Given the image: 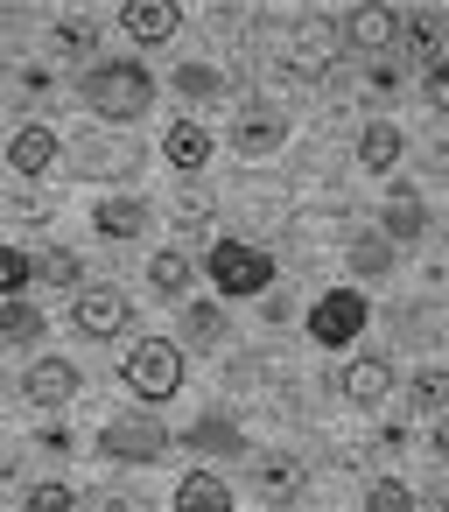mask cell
Returning <instances> with one entry per match:
<instances>
[{"label": "cell", "instance_id": "cell-13", "mask_svg": "<svg viewBox=\"0 0 449 512\" xmlns=\"http://www.w3.org/2000/svg\"><path fill=\"white\" fill-rule=\"evenodd\" d=\"M183 449H197V456H246V428L232 414H197L183 428Z\"/></svg>", "mask_w": 449, "mask_h": 512}, {"label": "cell", "instance_id": "cell-9", "mask_svg": "<svg viewBox=\"0 0 449 512\" xmlns=\"http://www.w3.org/2000/svg\"><path fill=\"white\" fill-rule=\"evenodd\" d=\"M71 323H78L85 337H120V330L134 323V302H127L120 288H78V309H71Z\"/></svg>", "mask_w": 449, "mask_h": 512}, {"label": "cell", "instance_id": "cell-22", "mask_svg": "<svg viewBox=\"0 0 449 512\" xmlns=\"http://www.w3.org/2000/svg\"><path fill=\"white\" fill-rule=\"evenodd\" d=\"M50 43H57V57H71V64H99V29H92L85 15H64V22L50 29Z\"/></svg>", "mask_w": 449, "mask_h": 512}, {"label": "cell", "instance_id": "cell-15", "mask_svg": "<svg viewBox=\"0 0 449 512\" xmlns=\"http://www.w3.org/2000/svg\"><path fill=\"white\" fill-rule=\"evenodd\" d=\"M379 232H386L393 246H414V239L428 232V211H421V197H414L407 183H393V197H386V211H379Z\"/></svg>", "mask_w": 449, "mask_h": 512}, {"label": "cell", "instance_id": "cell-23", "mask_svg": "<svg viewBox=\"0 0 449 512\" xmlns=\"http://www.w3.org/2000/svg\"><path fill=\"white\" fill-rule=\"evenodd\" d=\"M162 148H169V162H176V169H190V176H197V169H204V162H211V134H204V127H197V120H176V127H169V141H162Z\"/></svg>", "mask_w": 449, "mask_h": 512}, {"label": "cell", "instance_id": "cell-37", "mask_svg": "<svg viewBox=\"0 0 449 512\" xmlns=\"http://www.w3.org/2000/svg\"><path fill=\"white\" fill-rule=\"evenodd\" d=\"M435 456H442V463H449V407H442V414H435Z\"/></svg>", "mask_w": 449, "mask_h": 512}, {"label": "cell", "instance_id": "cell-33", "mask_svg": "<svg viewBox=\"0 0 449 512\" xmlns=\"http://www.w3.org/2000/svg\"><path fill=\"white\" fill-rule=\"evenodd\" d=\"M414 407L421 414H442L449 407V372H414Z\"/></svg>", "mask_w": 449, "mask_h": 512}, {"label": "cell", "instance_id": "cell-28", "mask_svg": "<svg viewBox=\"0 0 449 512\" xmlns=\"http://www.w3.org/2000/svg\"><path fill=\"white\" fill-rule=\"evenodd\" d=\"M36 281V253H22V246H8V239H0V302H8V295H22Z\"/></svg>", "mask_w": 449, "mask_h": 512}, {"label": "cell", "instance_id": "cell-21", "mask_svg": "<svg viewBox=\"0 0 449 512\" xmlns=\"http://www.w3.org/2000/svg\"><path fill=\"white\" fill-rule=\"evenodd\" d=\"M442 36H449V22H442L435 8H414V15L400 22V43H407L421 64H435V57H442Z\"/></svg>", "mask_w": 449, "mask_h": 512}, {"label": "cell", "instance_id": "cell-36", "mask_svg": "<svg viewBox=\"0 0 449 512\" xmlns=\"http://www.w3.org/2000/svg\"><path fill=\"white\" fill-rule=\"evenodd\" d=\"M428 106H435V113H449V57H435V64H428Z\"/></svg>", "mask_w": 449, "mask_h": 512}, {"label": "cell", "instance_id": "cell-16", "mask_svg": "<svg viewBox=\"0 0 449 512\" xmlns=\"http://www.w3.org/2000/svg\"><path fill=\"white\" fill-rule=\"evenodd\" d=\"M386 393H393V365H386V358L365 351V358L344 365V400H351V407H379Z\"/></svg>", "mask_w": 449, "mask_h": 512}, {"label": "cell", "instance_id": "cell-10", "mask_svg": "<svg viewBox=\"0 0 449 512\" xmlns=\"http://www.w3.org/2000/svg\"><path fill=\"white\" fill-rule=\"evenodd\" d=\"M232 148L260 162V155L288 148V120H281L274 106H239V120H232Z\"/></svg>", "mask_w": 449, "mask_h": 512}, {"label": "cell", "instance_id": "cell-30", "mask_svg": "<svg viewBox=\"0 0 449 512\" xmlns=\"http://www.w3.org/2000/svg\"><path fill=\"white\" fill-rule=\"evenodd\" d=\"M169 225H183V232H204V225H211V197H204L197 183H190V190H176V197H169Z\"/></svg>", "mask_w": 449, "mask_h": 512}, {"label": "cell", "instance_id": "cell-3", "mask_svg": "<svg viewBox=\"0 0 449 512\" xmlns=\"http://www.w3.org/2000/svg\"><path fill=\"white\" fill-rule=\"evenodd\" d=\"M337 50H344V29L330 15H302L281 43V64H288V78H323L337 64Z\"/></svg>", "mask_w": 449, "mask_h": 512}, {"label": "cell", "instance_id": "cell-17", "mask_svg": "<svg viewBox=\"0 0 449 512\" xmlns=\"http://www.w3.org/2000/svg\"><path fill=\"white\" fill-rule=\"evenodd\" d=\"M148 218H155V211H148L141 197H106V204L92 211L99 239H141V232H148Z\"/></svg>", "mask_w": 449, "mask_h": 512}, {"label": "cell", "instance_id": "cell-18", "mask_svg": "<svg viewBox=\"0 0 449 512\" xmlns=\"http://www.w3.org/2000/svg\"><path fill=\"white\" fill-rule=\"evenodd\" d=\"M176 512H232V484L218 470H190L176 484Z\"/></svg>", "mask_w": 449, "mask_h": 512}, {"label": "cell", "instance_id": "cell-29", "mask_svg": "<svg viewBox=\"0 0 449 512\" xmlns=\"http://www.w3.org/2000/svg\"><path fill=\"white\" fill-rule=\"evenodd\" d=\"M351 274H365V281H379V274H393V239H386V232H372V239H358V246H351Z\"/></svg>", "mask_w": 449, "mask_h": 512}, {"label": "cell", "instance_id": "cell-27", "mask_svg": "<svg viewBox=\"0 0 449 512\" xmlns=\"http://www.w3.org/2000/svg\"><path fill=\"white\" fill-rule=\"evenodd\" d=\"M36 281H50V288H85V260H78L71 246H50V253H36Z\"/></svg>", "mask_w": 449, "mask_h": 512}, {"label": "cell", "instance_id": "cell-11", "mask_svg": "<svg viewBox=\"0 0 449 512\" xmlns=\"http://www.w3.org/2000/svg\"><path fill=\"white\" fill-rule=\"evenodd\" d=\"M78 386H85V372H78L71 358H36V365L22 372V393H29L36 407H64Z\"/></svg>", "mask_w": 449, "mask_h": 512}, {"label": "cell", "instance_id": "cell-12", "mask_svg": "<svg viewBox=\"0 0 449 512\" xmlns=\"http://www.w3.org/2000/svg\"><path fill=\"white\" fill-rule=\"evenodd\" d=\"M57 148H64V141H57V127H22V134L8 141V169L36 183V176H50V169H57Z\"/></svg>", "mask_w": 449, "mask_h": 512}, {"label": "cell", "instance_id": "cell-5", "mask_svg": "<svg viewBox=\"0 0 449 512\" xmlns=\"http://www.w3.org/2000/svg\"><path fill=\"white\" fill-rule=\"evenodd\" d=\"M99 449H106L113 463H155V456L169 449V428H162L155 414H113V421L99 428Z\"/></svg>", "mask_w": 449, "mask_h": 512}, {"label": "cell", "instance_id": "cell-19", "mask_svg": "<svg viewBox=\"0 0 449 512\" xmlns=\"http://www.w3.org/2000/svg\"><path fill=\"white\" fill-rule=\"evenodd\" d=\"M400 148H407V141H400V127H393V120H372V127L358 134V169L386 176V169L400 162Z\"/></svg>", "mask_w": 449, "mask_h": 512}, {"label": "cell", "instance_id": "cell-32", "mask_svg": "<svg viewBox=\"0 0 449 512\" xmlns=\"http://www.w3.org/2000/svg\"><path fill=\"white\" fill-rule=\"evenodd\" d=\"M365 512H421V505H414V491H407L400 477H379V484L365 491Z\"/></svg>", "mask_w": 449, "mask_h": 512}, {"label": "cell", "instance_id": "cell-4", "mask_svg": "<svg viewBox=\"0 0 449 512\" xmlns=\"http://www.w3.org/2000/svg\"><path fill=\"white\" fill-rule=\"evenodd\" d=\"M204 267H211L218 295H267V288H274V260H267L260 246H246V239H218Z\"/></svg>", "mask_w": 449, "mask_h": 512}, {"label": "cell", "instance_id": "cell-2", "mask_svg": "<svg viewBox=\"0 0 449 512\" xmlns=\"http://www.w3.org/2000/svg\"><path fill=\"white\" fill-rule=\"evenodd\" d=\"M120 379H127L134 400H169V393H183V351H176L169 337H141V344L127 351Z\"/></svg>", "mask_w": 449, "mask_h": 512}, {"label": "cell", "instance_id": "cell-6", "mask_svg": "<svg viewBox=\"0 0 449 512\" xmlns=\"http://www.w3.org/2000/svg\"><path fill=\"white\" fill-rule=\"evenodd\" d=\"M358 330H365V295H358V288H330V295L309 309V337H316V344H330V351H337V344H351Z\"/></svg>", "mask_w": 449, "mask_h": 512}, {"label": "cell", "instance_id": "cell-25", "mask_svg": "<svg viewBox=\"0 0 449 512\" xmlns=\"http://www.w3.org/2000/svg\"><path fill=\"white\" fill-rule=\"evenodd\" d=\"M183 337H190L197 351H218V344H225V309H218V302H190V309H183Z\"/></svg>", "mask_w": 449, "mask_h": 512}, {"label": "cell", "instance_id": "cell-26", "mask_svg": "<svg viewBox=\"0 0 449 512\" xmlns=\"http://www.w3.org/2000/svg\"><path fill=\"white\" fill-rule=\"evenodd\" d=\"M260 491H267V505H288L302 491V463L295 456H260Z\"/></svg>", "mask_w": 449, "mask_h": 512}, {"label": "cell", "instance_id": "cell-7", "mask_svg": "<svg viewBox=\"0 0 449 512\" xmlns=\"http://www.w3.org/2000/svg\"><path fill=\"white\" fill-rule=\"evenodd\" d=\"M120 36H134L141 50H162L169 36H183V8H176V0H127V8H120Z\"/></svg>", "mask_w": 449, "mask_h": 512}, {"label": "cell", "instance_id": "cell-24", "mask_svg": "<svg viewBox=\"0 0 449 512\" xmlns=\"http://www.w3.org/2000/svg\"><path fill=\"white\" fill-rule=\"evenodd\" d=\"M169 85H176L190 106H225V71H211V64H183Z\"/></svg>", "mask_w": 449, "mask_h": 512}, {"label": "cell", "instance_id": "cell-1", "mask_svg": "<svg viewBox=\"0 0 449 512\" xmlns=\"http://www.w3.org/2000/svg\"><path fill=\"white\" fill-rule=\"evenodd\" d=\"M78 99H85L106 127H134V120L155 106V71L134 64V57H99V64H85Z\"/></svg>", "mask_w": 449, "mask_h": 512}, {"label": "cell", "instance_id": "cell-14", "mask_svg": "<svg viewBox=\"0 0 449 512\" xmlns=\"http://www.w3.org/2000/svg\"><path fill=\"white\" fill-rule=\"evenodd\" d=\"M148 155L141 148H120V141H78V155H71V169L78 176H134Z\"/></svg>", "mask_w": 449, "mask_h": 512}, {"label": "cell", "instance_id": "cell-8", "mask_svg": "<svg viewBox=\"0 0 449 512\" xmlns=\"http://www.w3.org/2000/svg\"><path fill=\"white\" fill-rule=\"evenodd\" d=\"M393 36H400V15L386 8V0H358L351 22H344V50H358V57H386Z\"/></svg>", "mask_w": 449, "mask_h": 512}, {"label": "cell", "instance_id": "cell-34", "mask_svg": "<svg viewBox=\"0 0 449 512\" xmlns=\"http://www.w3.org/2000/svg\"><path fill=\"white\" fill-rule=\"evenodd\" d=\"M29 512H78L71 484H29Z\"/></svg>", "mask_w": 449, "mask_h": 512}, {"label": "cell", "instance_id": "cell-35", "mask_svg": "<svg viewBox=\"0 0 449 512\" xmlns=\"http://www.w3.org/2000/svg\"><path fill=\"white\" fill-rule=\"evenodd\" d=\"M8 218H22V225H43V218H50V204H43L36 190H15V197H8Z\"/></svg>", "mask_w": 449, "mask_h": 512}, {"label": "cell", "instance_id": "cell-31", "mask_svg": "<svg viewBox=\"0 0 449 512\" xmlns=\"http://www.w3.org/2000/svg\"><path fill=\"white\" fill-rule=\"evenodd\" d=\"M148 288H155V295H183V288H190V260H183V253H155V260H148Z\"/></svg>", "mask_w": 449, "mask_h": 512}, {"label": "cell", "instance_id": "cell-20", "mask_svg": "<svg viewBox=\"0 0 449 512\" xmlns=\"http://www.w3.org/2000/svg\"><path fill=\"white\" fill-rule=\"evenodd\" d=\"M43 330H50V316L36 302H22V295L0 302V344H43Z\"/></svg>", "mask_w": 449, "mask_h": 512}]
</instances>
